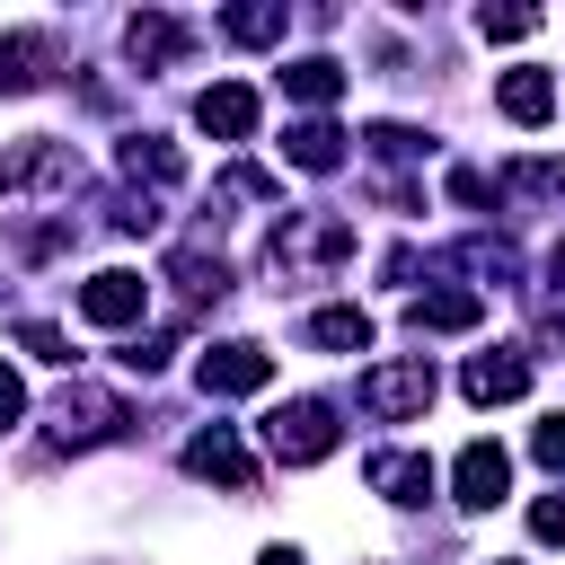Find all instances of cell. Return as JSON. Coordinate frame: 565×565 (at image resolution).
<instances>
[{
    "mask_svg": "<svg viewBox=\"0 0 565 565\" xmlns=\"http://www.w3.org/2000/svg\"><path fill=\"white\" fill-rule=\"evenodd\" d=\"M344 256H353V221L344 212H282V230L265 238V274L282 291L291 282H327Z\"/></svg>",
    "mask_w": 565,
    "mask_h": 565,
    "instance_id": "1",
    "label": "cell"
},
{
    "mask_svg": "<svg viewBox=\"0 0 565 565\" xmlns=\"http://www.w3.org/2000/svg\"><path fill=\"white\" fill-rule=\"evenodd\" d=\"M433 362L424 353H406V362H371L362 380H353V397H362V415H380V424H415L424 406H433Z\"/></svg>",
    "mask_w": 565,
    "mask_h": 565,
    "instance_id": "2",
    "label": "cell"
},
{
    "mask_svg": "<svg viewBox=\"0 0 565 565\" xmlns=\"http://www.w3.org/2000/svg\"><path fill=\"white\" fill-rule=\"evenodd\" d=\"M265 450H274L282 468H318V459L335 450V406H327V397H282V406L265 415Z\"/></svg>",
    "mask_w": 565,
    "mask_h": 565,
    "instance_id": "3",
    "label": "cell"
},
{
    "mask_svg": "<svg viewBox=\"0 0 565 565\" xmlns=\"http://www.w3.org/2000/svg\"><path fill=\"white\" fill-rule=\"evenodd\" d=\"M79 185V150L71 141H53V132H35V141H9L0 150V194L18 203V194H71Z\"/></svg>",
    "mask_w": 565,
    "mask_h": 565,
    "instance_id": "4",
    "label": "cell"
},
{
    "mask_svg": "<svg viewBox=\"0 0 565 565\" xmlns=\"http://www.w3.org/2000/svg\"><path fill=\"white\" fill-rule=\"evenodd\" d=\"M44 424H53V441H62V450H97V441H115L132 415H124V397H115V388H88V380H79V388H62V397H53V415H44Z\"/></svg>",
    "mask_w": 565,
    "mask_h": 565,
    "instance_id": "5",
    "label": "cell"
},
{
    "mask_svg": "<svg viewBox=\"0 0 565 565\" xmlns=\"http://www.w3.org/2000/svg\"><path fill=\"white\" fill-rule=\"evenodd\" d=\"M185 477H203V486H221V494H256V459H247V441H238L230 424H203V433L185 441Z\"/></svg>",
    "mask_w": 565,
    "mask_h": 565,
    "instance_id": "6",
    "label": "cell"
},
{
    "mask_svg": "<svg viewBox=\"0 0 565 565\" xmlns=\"http://www.w3.org/2000/svg\"><path fill=\"white\" fill-rule=\"evenodd\" d=\"M194 380H203V397H256V388L274 380V353L247 344V335H230V344H212V353L194 362Z\"/></svg>",
    "mask_w": 565,
    "mask_h": 565,
    "instance_id": "7",
    "label": "cell"
},
{
    "mask_svg": "<svg viewBox=\"0 0 565 565\" xmlns=\"http://www.w3.org/2000/svg\"><path fill=\"white\" fill-rule=\"evenodd\" d=\"M141 309H150V282L132 265H106V274L79 282V318L88 327H141Z\"/></svg>",
    "mask_w": 565,
    "mask_h": 565,
    "instance_id": "8",
    "label": "cell"
},
{
    "mask_svg": "<svg viewBox=\"0 0 565 565\" xmlns=\"http://www.w3.org/2000/svg\"><path fill=\"white\" fill-rule=\"evenodd\" d=\"M124 53H132L141 71H168V62H185V53H194V26H185V18L141 9V18H124Z\"/></svg>",
    "mask_w": 565,
    "mask_h": 565,
    "instance_id": "9",
    "label": "cell"
},
{
    "mask_svg": "<svg viewBox=\"0 0 565 565\" xmlns=\"http://www.w3.org/2000/svg\"><path fill=\"white\" fill-rule=\"evenodd\" d=\"M194 124H203L212 141H247V132H256V88H247V79H212V88L194 97Z\"/></svg>",
    "mask_w": 565,
    "mask_h": 565,
    "instance_id": "10",
    "label": "cell"
},
{
    "mask_svg": "<svg viewBox=\"0 0 565 565\" xmlns=\"http://www.w3.org/2000/svg\"><path fill=\"white\" fill-rule=\"evenodd\" d=\"M362 477H371L380 503H424V494H433V459H424V450H371Z\"/></svg>",
    "mask_w": 565,
    "mask_h": 565,
    "instance_id": "11",
    "label": "cell"
},
{
    "mask_svg": "<svg viewBox=\"0 0 565 565\" xmlns=\"http://www.w3.org/2000/svg\"><path fill=\"white\" fill-rule=\"evenodd\" d=\"M450 486H459V503H468V512H494V503H503V486H512V459H503L494 441H468V450H459V468H450Z\"/></svg>",
    "mask_w": 565,
    "mask_h": 565,
    "instance_id": "12",
    "label": "cell"
},
{
    "mask_svg": "<svg viewBox=\"0 0 565 565\" xmlns=\"http://www.w3.org/2000/svg\"><path fill=\"white\" fill-rule=\"evenodd\" d=\"M62 71V44L53 35H0V97H26Z\"/></svg>",
    "mask_w": 565,
    "mask_h": 565,
    "instance_id": "13",
    "label": "cell"
},
{
    "mask_svg": "<svg viewBox=\"0 0 565 565\" xmlns=\"http://www.w3.org/2000/svg\"><path fill=\"white\" fill-rule=\"evenodd\" d=\"M406 327H415V335H477V327H486V291H424V300L406 309Z\"/></svg>",
    "mask_w": 565,
    "mask_h": 565,
    "instance_id": "14",
    "label": "cell"
},
{
    "mask_svg": "<svg viewBox=\"0 0 565 565\" xmlns=\"http://www.w3.org/2000/svg\"><path fill=\"white\" fill-rule=\"evenodd\" d=\"M168 282H177L185 300H221V291H230V265H221V247L177 238V247H168Z\"/></svg>",
    "mask_w": 565,
    "mask_h": 565,
    "instance_id": "15",
    "label": "cell"
},
{
    "mask_svg": "<svg viewBox=\"0 0 565 565\" xmlns=\"http://www.w3.org/2000/svg\"><path fill=\"white\" fill-rule=\"evenodd\" d=\"M459 388H468V406H512V397L530 388V362H521V353H477V362L459 371Z\"/></svg>",
    "mask_w": 565,
    "mask_h": 565,
    "instance_id": "16",
    "label": "cell"
},
{
    "mask_svg": "<svg viewBox=\"0 0 565 565\" xmlns=\"http://www.w3.org/2000/svg\"><path fill=\"white\" fill-rule=\"evenodd\" d=\"M494 106H503L512 124H547V115H556V79L521 62V71H503V79H494Z\"/></svg>",
    "mask_w": 565,
    "mask_h": 565,
    "instance_id": "17",
    "label": "cell"
},
{
    "mask_svg": "<svg viewBox=\"0 0 565 565\" xmlns=\"http://www.w3.org/2000/svg\"><path fill=\"white\" fill-rule=\"evenodd\" d=\"M282 159H291L300 177H327V168H344V132H335L327 115H309V124L282 132Z\"/></svg>",
    "mask_w": 565,
    "mask_h": 565,
    "instance_id": "18",
    "label": "cell"
},
{
    "mask_svg": "<svg viewBox=\"0 0 565 565\" xmlns=\"http://www.w3.org/2000/svg\"><path fill=\"white\" fill-rule=\"evenodd\" d=\"M115 168H124V185H177V177H185L177 141H159V132H132V141L115 150Z\"/></svg>",
    "mask_w": 565,
    "mask_h": 565,
    "instance_id": "19",
    "label": "cell"
},
{
    "mask_svg": "<svg viewBox=\"0 0 565 565\" xmlns=\"http://www.w3.org/2000/svg\"><path fill=\"white\" fill-rule=\"evenodd\" d=\"M309 344H327V353H371V318H362L353 300H327V309H309Z\"/></svg>",
    "mask_w": 565,
    "mask_h": 565,
    "instance_id": "20",
    "label": "cell"
},
{
    "mask_svg": "<svg viewBox=\"0 0 565 565\" xmlns=\"http://www.w3.org/2000/svg\"><path fill=\"white\" fill-rule=\"evenodd\" d=\"M282 26H291L282 0H238V9H221V35H230V44H282Z\"/></svg>",
    "mask_w": 565,
    "mask_h": 565,
    "instance_id": "21",
    "label": "cell"
},
{
    "mask_svg": "<svg viewBox=\"0 0 565 565\" xmlns=\"http://www.w3.org/2000/svg\"><path fill=\"white\" fill-rule=\"evenodd\" d=\"M282 97H300V106H327V97H344V62H327V53H300V62H282Z\"/></svg>",
    "mask_w": 565,
    "mask_h": 565,
    "instance_id": "22",
    "label": "cell"
},
{
    "mask_svg": "<svg viewBox=\"0 0 565 565\" xmlns=\"http://www.w3.org/2000/svg\"><path fill=\"white\" fill-rule=\"evenodd\" d=\"M450 265H468V274H486V282H512V274H521V247H512V238H459Z\"/></svg>",
    "mask_w": 565,
    "mask_h": 565,
    "instance_id": "23",
    "label": "cell"
},
{
    "mask_svg": "<svg viewBox=\"0 0 565 565\" xmlns=\"http://www.w3.org/2000/svg\"><path fill=\"white\" fill-rule=\"evenodd\" d=\"M503 185H512V194H530V203H565V159H512V168H503Z\"/></svg>",
    "mask_w": 565,
    "mask_h": 565,
    "instance_id": "24",
    "label": "cell"
},
{
    "mask_svg": "<svg viewBox=\"0 0 565 565\" xmlns=\"http://www.w3.org/2000/svg\"><path fill=\"white\" fill-rule=\"evenodd\" d=\"M212 203H282V177H265V168H230V177L212 185Z\"/></svg>",
    "mask_w": 565,
    "mask_h": 565,
    "instance_id": "25",
    "label": "cell"
},
{
    "mask_svg": "<svg viewBox=\"0 0 565 565\" xmlns=\"http://www.w3.org/2000/svg\"><path fill=\"white\" fill-rule=\"evenodd\" d=\"M362 150L371 159H424V132L415 124H362Z\"/></svg>",
    "mask_w": 565,
    "mask_h": 565,
    "instance_id": "26",
    "label": "cell"
},
{
    "mask_svg": "<svg viewBox=\"0 0 565 565\" xmlns=\"http://www.w3.org/2000/svg\"><path fill=\"white\" fill-rule=\"evenodd\" d=\"M477 35L486 44H521V35H539V9H477Z\"/></svg>",
    "mask_w": 565,
    "mask_h": 565,
    "instance_id": "27",
    "label": "cell"
},
{
    "mask_svg": "<svg viewBox=\"0 0 565 565\" xmlns=\"http://www.w3.org/2000/svg\"><path fill=\"white\" fill-rule=\"evenodd\" d=\"M106 221H115V230H159V194H141V185H124Z\"/></svg>",
    "mask_w": 565,
    "mask_h": 565,
    "instance_id": "28",
    "label": "cell"
},
{
    "mask_svg": "<svg viewBox=\"0 0 565 565\" xmlns=\"http://www.w3.org/2000/svg\"><path fill=\"white\" fill-rule=\"evenodd\" d=\"M530 539L539 547H565V494H539L530 503Z\"/></svg>",
    "mask_w": 565,
    "mask_h": 565,
    "instance_id": "29",
    "label": "cell"
},
{
    "mask_svg": "<svg viewBox=\"0 0 565 565\" xmlns=\"http://www.w3.org/2000/svg\"><path fill=\"white\" fill-rule=\"evenodd\" d=\"M18 353H35V362H71V353H62V327H44V318L18 327Z\"/></svg>",
    "mask_w": 565,
    "mask_h": 565,
    "instance_id": "30",
    "label": "cell"
},
{
    "mask_svg": "<svg viewBox=\"0 0 565 565\" xmlns=\"http://www.w3.org/2000/svg\"><path fill=\"white\" fill-rule=\"evenodd\" d=\"M530 450H539V468H556V477H565V415H547V424L530 433Z\"/></svg>",
    "mask_w": 565,
    "mask_h": 565,
    "instance_id": "31",
    "label": "cell"
},
{
    "mask_svg": "<svg viewBox=\"0 0 565 565\" xmlns=\"http://www.w3.org/2000/svg\"><path fill=\"white\" fill-rule=\"evenodd\" d=\"M450 194H459V203H486L494 177H486V168H450Z\"/></svg>",
    "mask_w": 565,
    "mask_h": 565,
    "instance_id": "32",
    "label": "cell"
},
{
    "mask_svg": "<svg viewBox=\"0 0 565 565\" xmlns=\"http://www.w3.org/2000/svg\"><path fill=\"white\" fill-rule=\"evenodd\" d=\"M18 415H26V380H18V371H0V433H9Z\"/></svg>",
    "mask_w": 565,
    "mask_h": 565,
    "instance_id": "33",
    "label": "cell"
},
{
    "mask_svg": "<svg viewBox=\"0 0 565 565\" xmlns=\"http://www.w3.org/2000/svg\"><path fill=\"white\" fill-rule=\"evenodd\" d=\"M547 282H556V291H565V238H556V256H547Z\"/></svg>",
    "mask_w": 565,
    "mask_h": 565,
    "instance_id": "34",
    "label": "cell"
},
{
    "mask_svg": "<svg viewBox=\"0 0 565 565\" xmlns=\"http://www.w3.org/2000/svg\"><path fill=\"white\" fill-rule=\"evenodd\" d=\"M539 335H547V344H556V353H565V309H556V318H547V327H539Z\"/></svg>",
    "mask_w": 565,
    "mask_h": 565,
    "instance_id": "35",
    "label": "cell"
},
{
    "mask_svg": "<svg viewBox=\"0 0 565 565\" xmlns=\"http://www.w3.org/2000/svg\"><path fill=\"white\" fill-rule=\"evenodd\" d=\"M256 565H300V556H291V547H265V556H256Z\"/></svg>",
    "mask_w": 565,
    "mask_h": 565,
    "instance_id": "36",
    "label": "cell"
}]
</instances>
